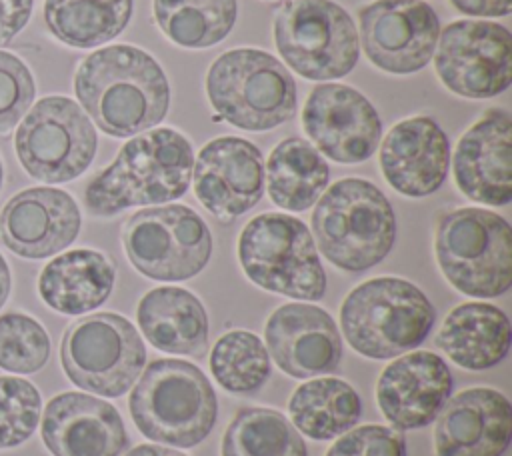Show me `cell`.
<instances>
[{"instance_id":"1","label":"cell","mask_w":512,"mask_h":456,"mask_svg":"<svg viewBox=\"0 0 512 456\" xmlns=\"http://www.w3.org/2000/svg\"><path fill=\"white\" fill-rule=\"evenodd\" d=\"M74 94L94 126L114 138L156 128L170 108V84L160 62L132 44L96 48L74 72Z\"/></svg>"},{"instance_id":"2","label":"cell","mask_w":512,"mask_h":456,"mask_svg":"<svg viewBox=\"0 0 512 456\" xmlns=\"http://www.w3.org/2000/svg\"><path fill=\"white\" fill-rule=\"evenodd\" d=\"M194 150L174 128H150L132 136L116 158L90 178L84 206L92 216L110 218L132 206L178 200L192 180Z\"/></svg>"},{"instance_id":"3","label":"cell","mask_w":512,"mask_h":456,"mask_svg":"<svg viewBox=\"0 0 512 456\" xmlns=\"http://www.w3.org/2000/svg\"><path fill=\"white\" fill-rule=\"evenodd\" d=\"M312 232L336 268L364 272L380 264L396 240V216L384 192L364 178H342L316 200Z\"/></svg>"},{"instance_id":"4","label":"cell","mask_w":512,"mask_h":456,"mask_svg":"<svg viewBox=\"0 0 512 456\" xmlns=\"http://www.w3.org/2000/svg\"><path fill=\"white\" fill-rule=\"evenodd\" d=\"M128 408L138 432L148 440L192 448L212 432L218 400L196 364L160 358L140 372Z\"/></svg>"},{"instance_id":"5","label":"cell","mask_w":512,"mask_h":456,"mask_svg":"<svg viewBox=\"0 0 512 456\" xmlns=\"http://www.w3.org/2000/svg\"><path fill=\"white\" fill-rule=\"evenodd\" d=\"M436 322L428 296L398 276H376L348 292L340 328L348 344L372 360L396 358L420 346Z\"/></svg>"},{"instance_id":"6","label":"cell","mask_w":512,"mask_h":456,"mask_svg":"<svg viewBox=\"0 0 512 456\" xmlns=\"http://www.w3.org/2000/svg\"><path fill=\"white\" fill-rule=\"evenodd\" d=\"M204 90L216 116L240 130L266 132L296 114L292 74L276 56L258 48H234L214 58Z\"/></svg>"},{"instance_id":"7","label":"cell","mask_w":512,"mask_h":456,"mask_svg":"<svg viewBox=\"0 0 512 456\" xmlns=\"http://www.w3.org/2000/svg\"><path fill=\"white\" fill-rule=\"evenodd\" d=\"M434 254L442 276L466 296L496 298L512 286V228L492 210L444 212L436 222Z\"/></svg>"},{"instance_id":"8","label":"cell","mask_w":512,"mask_h":456,"mask_svg":"<svg viewBox=\"0 0 512 456\" xmlns=\"http://www.w3.org/2000/svg\"><path fill=\"white\" fill-rule=\"evenodd\" d=\"M238 262L262 290L296 300H320L326 272L308 226L284 212H262L238 236Z\"/></svg>"},{"instance_id":"9","label":"cell","mask_w":512,"mask_h":456,"mask_svg":"<svg viewBox=\"0 0 512 456\" xmlns=\"http://www.w3.org/2000/svg\"><path fill=\"white\" fill-rule=\"evenodd\" d=\"M274 44L298 76L314 82L350 74L360 58L352 16L334 0H288L274 16Z\"/></svg>"},{"instance_id":"10","label":"cell","mask_w":512,"mask_h":456,"mask_svg":"<svg viewBox=\"0 0 512 456\" xmlns=\"http://www.w3.org/2000/svg\"><path fill=\"white\" fill-rule=\"evenodd\" d=\"M98 150L92 120L80 104L50 94L30 106L14 132V152L22 170L44 184H64L82 176Z\"/></svg>"},{"instance_id":"11","label":"cell","mask_w":512,"mask_h":456,"mask_svg":"<svg viewBox=\"0 0 512 456\" xmlns=\"http://www.w3.org/2000/svg\"><path fill=\"white\" fill-rule=\"evenodd\" d=\"M146 348L134 324L114 312L72 322L60 340V364L80 390L106 398L126 394L144 370Z\"/></svg>"},{"instance_id":"12","label":"cell","mask_w":512,"mask_h":456,"mask_svg":"<svg viewBox=\"0 0 512 456\" xmlns=\"http://www.w3.org/2000/svg\"><path fill=\"white\" fill-rule=\"evenodd\" d=\"M122 246L142 276L182 282L206 268L212 256V234L190 206L164 204L134 212L122 226Z\"/></svg>"},{"instance_id":"13","label":"cell","mask_w":512,"mask_h":456,"mask_svg":"<svg viewBox=\"0 0 512 456\" xmlns=\"http://www.w3.org/2000/svg\"><path fill=\"white\" fill-rule=\"evenodd\" d=\"M438 80L456 96L494 98L512 80L510 30L492 20H454L438 34L434 50Z\"/></svg>"},{"instance_id":"14","label":"cell","mask_w":512,"mask_h":456,"mask_svg":"<svg viewBox=\"0 0 512 456\" xmlns=\"http://www.w3.org/2000/svg\"><path fill=\"white\" fill-rule=\"evenodd\" d=\"M358 40L382 72L406 76L428 66L440 20L424 0H374L358 8Z\"/></svg>"},{"instance_id":"15","label":"cell","mask_w":512,"mask_h":456,"mask_svg":"<svg viewBox=\"0 0 512 456\" xmlns=\"http://www.w3.org/2000/svg\"><path fill=\"white\" fill-rule=\"evenodd\" d=\"M302 128L312 146L340 164L368 160L382 138L374 104L356 88L340 82L316 84L302 108Z\"/></svg>"},{"instance_id":"16","label":"cell","mask_w":512,"mask_h":456,"mask_svg":"<svg viewBox=\"0 0 512 456\" xmlns=\"http://www.w3.org/2000/svg\"><path fill=\"white\" fill-rule=\"evenodd\" d=\"M192 186L198 202L218 220L242 216L264 194L260 148L240 136L212 138L194 158Z\"/></svg>"},{"instance_id":"17","label":"cell","mask_w":512,"mask_h":456,"mask_svg":"<svg viewBox=\"0 0 512 456\" xmlns=\"http://www.w3.org/2000/svg\"><path fill=\"white\" fill-rule=\"evenodd\" d=\"M80 226L76 200L54 186L24 188L0 208V244L26 260L60 254L78 238Z\"/></svg>"},{"instance_id":"18","label":"cell","mask_w":512,"mask_h":456,"mask_svg":"<svg viewBox=\"0 0 512 456\" xmlns=\"http://www.w3.org/2000/svg\"><path fill=\"white\" fill-rule=\"evenodd\" d=\"M458 190L486 206L512 200V116L488 108L458 140L452 158Z\"/></svg>"},{"instance_id":"19","label":"cell","mask_w":512,"mask_h":456,"mask_svg":"<svg viewBox=\"0 0 512 456\" xmlns=\"http://www.w3.org/2000/svg\"><path fill=\"white\" fill-rule=\"evenodd\" d=\"M40 436L52 456H120L128 434L120 412L84 392H62L42 410Z\"/></svg>"},{"instance_id":"20","label":"cell","mask_w":512,"mask_h":456,"mask_svg":"<svg viewBox=\"0 0 512 456\" xmlns=\"http://www.w3.org/2000/svg\"><path fill=\"white\" fill-rule=\"evenodd\" d=\"M266 346L276 366L292 378L334 372L342 360V338L332 316L314 304L278 306L264 326Z\"/></svg>"},{"instance_id":"21","label":"cell","mask_w":512,"mask_h":456,"mask_svg":"<svg viewBox=\"0 0 512 456\" xmlns=\"http://www.w3.org/2000/svg\"><path fill=\"white\" fill-rule=\"evenodd\" d=\"M450 392L452 372L446 360L428 350H414L382 370L376 402L396 430H416L432 424Z\"/></svg>"},{"instance_id":"22","label":"cell","mask_w":512,"mask_h":456,"mask_svg":"<svg viewBox=\"0 0 512 456\" xmlns=\"http://www.w3.org/2000/svg\"><path fill=\"white\" fill-rule=\"evenodd\" d=\"M512 436L508 398L476 386L448 398L434 426L436 456H502Z\"/></svg>"},{"instance_id":"23","label":"cell","mask_w":512,"mask_h":456,"mask_svg":"<svg viewBox=\"0 0 512 456\" xmlns=\"http://www.w3.org/2000/svg\"><path fill=\"white\" fill-rule=\"evenodd\" d=\"M380 170L402 196L434 194L450 168V142L430 116H410L396 122L380 140Z\"/></svg>"},{"instance_id":"24","label":"cell","mask_w":512,"mask_h":456,"mask_svg":"<svg viewBox=\"0 0 512 456\" xmlns=\"http://www.w3.org/2000/svg\"><path fill=\"white\" fill-rule=\"evenodd\" d=\"M114 262L100 250L74 248L56 254L38 274L40 300L64 316H80L102 306L114 290Z\"/></svg>"},{"instance_id":"25","label":"cell","mask_w":512,"mask_h":456,"mask_svg":"<svg viewBox=\"0 0 512 456\" xmlns=\"http://www.w3.org/2000/svg\"><path fill=\"white\" fill-rule=\"evenodd\" d=\"M144 338L158 350L200 358L208 350V314L196 294L180 286L148 290L136 308Z\"/></svg>"},{"instance_id":"26","label":"cell","mask_w":512,"mask_h":456,"mask_svg":"<svg viewBox=\"0 0 512 456\" xmlns=\"http://www.w3.org/2000/svg\"><path fill=\"white\" fill-rule=\"evenodd\" d=\"M508 316L488 302H464L448 312L436 346L460 368L486 370L502 362L510 350Z\"/></svg>"},{"instance_id":"27","label":"cell","mask_w":512,"mask_h":456,"mask_svg":"<svg viewBox=\"0 0 512 456\" xmlns=\"http://www.w3.org/2000/svg\"><path fill=\"white\" fill-rule=\"evenodd\" d=\"M270 200L288 212H304L316 204L330 180L324 156L304 138L280 140L264 166Z\"/></svg>"},{"instance_id":"28","label":"cell","mask_w":512,"mask_h":456,"mask_svg":"<svg viewBox=\"0 0 512 456\" xmlns=\"http://www.w3.org/2000/svg\"><path fill=\"white\" fill-rule=\"evenodd\" d=\"M290 422L312 440H332L358 422L362 400L344 380L334 376L312 378L300 384L288 402Z\"/></svg>"},{"instance_id":"29","label":"cell","mask_w":512,"mask_h":456,"mask_svg":"<svg viewBox=\"0 0 512 456\" xmlns=\"http://www.w3.org/2000/svg\"><path fill=\"white\" fill-rule=\"evenodd\" d=\"M134 0H44V24L64 46H102L130 24Z\"/></svg>"},{"instance_id":"30","label":"cell","mask_w":512,"mask_h":456,"mask_svg":"<svg viewBox=\"0 0 512 456\" xmlns=\"http://www.w3.org/2000/svg\"><path fill=\"white\" fill-rule=\"evenodd\" d=\"M154 22L176 46L204 50L222 42L238 16L236 0H152Z\"/></svg>"},{"instance_id":"31","label":"cell","mask_w":512,"mask_h":456,"mask_svg":"<svg viewBox=\"0 0 512 456\" xmlns=\"http://www.w3.org/2000/svg\"><path fill=\"white\" fill-rule=\"evenodd\" d=\"M222 456H306V444L288 418L272 408H240L222 436Z\"/></svg>"},{"instance_id":"32","label":"cell","mask_w":512,"mask_h":456,"mask_svg":"<svg viewBox=\"0 0 512 456\" xmlns=\"http://www.w3.org/2000/svg\"><path fill=\"white\" fill-rule=\"evenodd\" d=\"M210 372L230 394H256L270 376L264 342L248 330H230L210 350Z\"/></svg>"},{"instance_id":"33","label":"cell","mask_w":512,"mask_h":456,"mask_svg":"<svg viewBox=\"0 0 512 456\" xmlns=\"http://www.w3.org/2000/svg\"><path fill=\"white\" fill-rule=\"evenodd\" d=\"M50 358L46 328L26 312L0 314V368L10 374H34Z\"/></svg>"},{"instance_id":"34","label":"cell","mask_w":512,"mask_h":456,"mask_svg":"<svg viewBox=\"0 0 512 456\" xmlns=\"http://www.w3.org/2000/svg\"><path fill=\"white\" fill-rule=\"evenodd\" d=\"M42 396L20 376H0V450L24 444L40 424Z\"/></svg>"},{"instance_id":"35","label":"cell","mask_w":512,"mask_h":456,"mask_svg":"<svg viewBox=\"0 0 512 456\" xmlns=\"http://www.w3.org/2000/svg\"><path fill=\"white\" fill-rule=\"evenodd\" d=\"M36 98L30 66L14 52L0 48V136L10 134Z\"/></svg>"},{"instance_id":"36","label":"cell","mask_w":512,"mask_h":456,"mask_svg":"<svg viewBox=\"0 0 512 456\" xmlns=\"http://www.w3.org/2000/svg\"><path fill=\"white\" fill-rule=\"evenodd\" d=\"M326 456H406V440L396 428L366 424L344 432Z\"/></svg>"},{"instance_id":"37","label":"cell","mask_w":512,"mask_h":456,"mask_svg":"<svg viewBox=\"0 0 512 456\" xmlns=\"http://www.w3.org/2000/svg\"><path fill=\"white\" fill-rule=\"evenodd\" d=\"M34 0H0V46H8L30 22Z\"/></svg>"},{"instance_id":"38","label":"cell","mask_w":512,"mask_h":456,"mask_svg":"<svg viewBox=\"0 0 512 456\" xmlns=\"http://www.w3.org/2000/svg\"><path fill=\"white\" fill-rule=\"evenodd\" d=\"M450 4L474 18H502L512 12V0H450Z\"/></svg>"},{"instance_id":"39","label":"cell","mask_w":512,"mask_h":456,"mask_svg":"<svg viewBox=\"0 0 512 456\" xmlns=\"http://www.w3.org/2000/svg\"><path fill=\"white\" fill-rule=\"evenodd\" d=\"M126 456H186V454L178 452L176 448H166L162 444H140L132 448Z\"/></svg>"},{"instance_id":"40","label":"cell","mask_w":512,"mask_h":456,"mask_svg":"<svg viewBox=\"0 0 512 456\" xmlns=\"http://www.w3.org/2000/svg\"><path fill=\"white\" fill-rule=\"evenodd\" d=\"M10 292H12V272H10V264L6 262L4 254L0 252V310L8 302Z\"/></svg>"},{"instance_id":"41","label":"cell","mask_w":512,"mask_h":456,"mask_svg":"<svg viewBox=\"0 0 512 456\" xmlns=\"http://www.w3.org/2000/svg\"><path fill=\"white\" fill-rule=\"evenodd\" d=\"M2 184H4V164H2V158H0V190H2Z\"/></svg>"},{"instance_id":"42","label":"cell","mask_w":512,"mask_h":456,"mask_svg":"<svg viewBox=\"0 0 512 456\" xmlns=\"http://www.w3.org/2000/svg\"><path fill=\"white\" fill-rule=\"evenodd\" d=\"M264 2H278V0H264Z\"/></svg>"}]
</instances>
